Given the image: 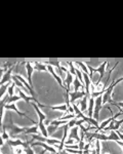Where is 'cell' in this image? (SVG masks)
Masks as SVG:
<instances>
[{"instance_id": "obj_33", "label": "cell", "mask_w": 123, "mask_h": 154, "mask_svg": "<svg viewBox=\"0 0 123 154\" xmlns=\"http://www.w3.org/2000/svg\"><path fill=\"white\" fill-rule=\"evenodd\" d=\"M106 154H108V153H106Z\"/></svg>"}, {"instance_id": "obj_21", "label": "cell", "mask_w": 123, "mask_h": 154, "mask_svg": "<svg viewBox=\"0 0 123 154\" xmlns=\"http://www.w3.org/2000/svg\"><path fill=\"white\" fill-rule=\"evenodd\" d=\"M87 102H88V99L86 98V96L83 97V99H82V101L80 102V106H81V112H85L86 110H87V106H88V104H87Z\"/></svg>"}, {"instance_id": "obj_26", "label": "cell", "mask_w": 123, "mask_h": 154, "mask_svg": "<svg viewBox=\"0 0 123 154\" xmlns=\"http://www.w3.org/2000/svg\"><path fill=\"white\" fill-rule=\"evenodd\" d=\"M14 86H16V84L12 83L11 85L8 88V89H7V93H8L9 97H12V96H14Z\"/></svg>"}, {"instance_id": "obj_7", "label": "cell", "mask_w": 123, "mask_h": 154, "mask_svg": "<svg viewBox=\"0 0 123 154\" xmlns=\"http://www.w3.org/2000/svg\"><path fill=\"white\" fill-rule=\"evenodd\" d=\"M85 96V91H73V93L69 94V97H70V104H73L75 101H77L78 99H83V97Z\"/></svg>"}, {"instance_id": "obj_32", "label": "cell", "mask_w": 123, "mask_h": 154, "mask_svg": "<svg viewBox=\"0 0 123 154\" xmlns=\"http://www.w3.org/2000/svg\"><path fill=\"white\" fill-rule=\"evenodd\" d=\"M67 154H71V153H68V152H67Z\"/></svg>"}, {"instance_id": "obj_25", "label": "cell", "mask_w": 123, "mask_h": 154, "mask_svg": "<svg viewBox=\"0 0 123 154\" xmlns=\"http://www.w3.org/2000/svg\"><path fill=\"white\" fill-rule=\"evenodd\" d=\"M68 64H69V67H70V72H71V74H72L73 76H76V73H75V69L76 68H74V65H73V62H68Z\"/></svg>"}, {"instance_id": "obj_6", "label": "cell", "mask_w": 123, "mask_h": 154, "mask_svg": "<svg viewBox=\"0 0 123 154\" xmlns=\"http://www.w3.org/2000/svg\"><path fill=\"white\" fill-rule=\"evenodd\" d=\"M1 106H2V109H7V110H12V111H14V112H16V114H19V115L21 116V117L28 118L29 120L33 121L31 118H29L27 115H25L24 113H21V112H20V111H19V109L16 108V106L14 105V104H9V105H7V104H6V105H5V104H4V102H1ZM33 122H35V121H33Z\"/></svg>"}, {"instance_id": "obj_19", "label": "cell", "mask_w": 123, "mask_h": 154, "mask_svg": "<svg viewBox=\"0 0 123 154\" xmlns=\"http://www.w3.org/2000/svg\"><path fill=\"white\" fill-rule=\"evenodd\" d=\"M74 63L77 64V65L79 66L80 68L83 70V72H84V73H86L88 76L90 77V72H89V70H88V68H87V66H86L85 63H83V62H80V61H74Z\"/></svg>"}, {"instance_id": "obj_2", "label": "cell", "mask_w": 123, "mask_h": 154, "mask_svg": "<svg viewBox=\"0 0 123 154\" xmlns=\"http://www.w3.org/2000/svg\"><path fill=\"white\" fill-rule=\"evenodd\" d=\"M121 81H123V77L114 80L109 86H108V88L106 89L104 95H103V105H106L107 103H109V101L111 100V95H112V93H113V89H114V88L117 85L118 83L121 82Z\"/></svg>"}, {"instance_id": "obj_29", "label": "cell", "mask_w": 123, "mask_h": 154, "mask_svg": "<svg viewBox=\"0 0 123 154\" xmlns=\"http://www.w3.org/2000/svg\"><path fill=\"white\" fill-rule=\"evenodd\" d=\"M51 154H67V150H62V151H58V152L56 153H51Z\"/></svg>"}, {"instance_id": "obj_20", "label": "cell", "mask_w": 123, "mask_h": 154, "mask_svg": "<svg viewBox=\"0 0 123 154\" xmlns=\"http://www.w3.org/2000/svg\"><path fill=\"white\" fill-rule=\"evenodd\" d=\"M48 108H50L51 110H60L62 112L68 113V106L66 105H61V106H48Z\"/></svg>"}, {"instance_id": "obj_1", "label": "cell", "mask_w": 123, "mask_h": 154, "mask_svg": "<svg viewBox=\"0 0 123 154\" xmlns=\"http://www.w3.org/2000/svg\"><path fill=\"white\" fill-rule=\"evenodd\" d=\"M85 64H86V66H87L88 70H89V72H90V79H92H92H93V72H98V73H100V78H98V80L97 81L95 85L102 82L103 78L105 77V74H106V67H107L108 64H109V61L103 62L102 65L98 67V68H92V67L90 66L88 63H85Z\"/></svg>"}, {"instance_id": "obj_8", "label": "cell", "mask_w": 123, "mask_h": 154, "mask_svg": "<svg viewBox=\"0 0 123 154\" xmlns=\"http://www.w3.org/2000/svg\"><path fill=\"white\" fill-rule=\"evenodd\" d=\"M31 146H41L43 149H46V150L49 151L50 153L58 152V150H56L55 147H52V146L48 145V144H46V143H43V142H34L31 144Z\"/></svg>"}, {"instance_id": "obj_27", "label": "cell", "mask_w": 123, "mask_h": 154, "mask_svg": "<svg viewBox=\"0 0 123 154\" xmlns=\"http://www.w3.org/2000/svg\"><path fill=\"white\" fill-rule=\"evenodd\" d=\"M25 149V154H34V150L32 149V147L30 145L28 146V147L24 148Z\"/></svg>"}, {"instance_id": "obj_12", "label": "cell", "mask_w": 123, "mask_h": 154, "mask_svg": "<svg viewBox=\"0 0 123 154\" xmlns=\"http://www.w3.org/2000/svg\"><path fill=\"white\" fill-rule=\"evenodd\" d=\"M43 64H45V65H49V66L56 67V70H58V72H60L62 70L61 62L58 61V60H46V61L43 62Z\"/></svg>"}, {"instance_id": "obj_5", "label": "cell", "mask_w": 123, "mask_h": 154, "mask_svg": "<svg viewBox=\"0 0 123 154\" xmlns=\"http://www.w3.org/2000/svg\"><path fill=\"white\" fill-rule=\"evenodd\" d=\"M102 108H104V106H103V96H100L94 101V110H93V117H92L94 120H98V114H100V111Z\"/></svg>"}, {"instance_id": "obj_9", "label": "cell", "mask_w": 123, "mask_h": 154, "mask_svg": "<svg viewBox=\"0 0 123 154\" xmlns=\"http://www.w3.org/2000/svg\"><path fill=\"white\" fill-rule=\"evenodd\" d=\"M26 69L27 73H28V83L31 85V88H33V81H32V73L34 71V67L31 65L30 62H26Z\"/></svg>"}, {"instance_id": "obj_31", "label": "cell", "mask_w": 123, "mask_h": 154, "mask_svg": "<svg viewBox=\"0 0 123 154\" xmlns=\"http://www.w3.org/2000/svg\"><path fill=\"white\" fill-rule=\"evenodd\" d=\"M119 131H121V133L123 134V125H122L121 126H120V128H119Z\"/></svg>"}, {"instance_id": "obj_10", "label": "cell", "mask_w": 123, "mask_h": 154, "mask_svg": "<svg viewBox=\"0 0 123 154\" xmlns=\"http://www.w3.org/2000/svg\"><path fill=\"white\" fill-rule=\"evenodd\" d=\"M46 66H47V70H48V72H49V73H50L53 77H55V79H56V81H58V83L60 84L61 88H65V89H66V86L64 85L63 80H62V78H61L60 76L56 75V72H55V70H53L52 66H49V65H46Z\"/></svg>"}, {"instance_id": "obj_23", "label": "cell", "mask_w": 123, "mask_h": 154, "mask_svg": "<svg viewBox=\"0 0 123 154\" xmlns=\"http://www.w3.org/2000/svg\"><path fill=\"white\" fill-rule=\"evenodd\" d=\"M14 82L12 81H9V82H7L5 84H3V85H1V98L3 99L4 98V94H5L6 89H8V86L10 85V84H12Z\"/></svg>"}, {"instance_id": "obj_17", "label": "cell", "mask_w": 123, "mask_h": 154, "mask_svg": "<svg viewBox=\"0 0 123 154\" xmlns=\"http://www.w3.org/2000/svg\"><path fill=\"white\" fill-rule=\"evenodd\" d=\"M73 83H74V91H79V88H85V84L81 83L80 81H79V79H78L76 76H74Z\"/></svg>"}, {"instance_id": "obj_30", "label": "cell", "mask_w": 123, "mask_h": 154, "mask_svg": "<svg viewBox=\"0 0 123 154\" xmlns=\"http://www.w3.org/2000/svg\"><path fill=\"white\" fill-rule=\"evenodd\" d=\"M46 151H47V150H46V149H43V150H42V151H41V152H40V153H39V154H44V153H45V152H46Z\"/></svg>"}, {"instance_id": "obj_4", "label": "cell", "mask_w": 123, "mask_h": 154, "mask_svg": "<svg viewBox=\"0 0 123 154\" xmlns=\"http://www.w3.org/2000/svg\"><path fill=\"white\" fill-rule=\"evenodd\" d=\"M2 125H4V123H2ZM5 128H8L9 136H10L12 139H14L16 136H19V135H21V134H24L27 130V128H19V126H16L14 122H12V121L7 126H5Z\"/></svg>"}, {"instance_id": "obj_28", "label": "cell", "mask_w": 123, "mask_h": 154, "mask_svg": "<svg viewBox=\"0 0 123 154\" xmlns=\"http://www.w3.org/2000/svg\"><path fill=\"white\" fill-rule=\"evenodd\" d=\"M109 104H111V105H114V106H118V107H120V108H123V102H121V103H115L114 101L111 99V100L109 101Z\"/></svg>"}, {"instance_id": "obj_3", "label": "cell", "mask_w": 123, "mask_h": 154, "mask_svg": "<svg viewBox=\"0 0 123 154\" xmlns=\"http://www.w3.org/2000/svg\"><path fill=\"white\" fill-rule=\"evenodd\" d=\"M34 140L38 141V142L46 143V144H48V145L52 146V147H53V145H60L61 144L60 141L56 140V139H47V138H45V137H41V135H32V140L29 142L30 145Z\"/></svg>"}, {"instance_id": "obj_13", "label": "cell", "mask_w": 123, "mask_h": 154, "mask_svg": "<svg viewBox=\"0 0 123 154\" xmlns=\"http://www.w3.org/2000/svg\"><path fill=\"white\" fill-rule=\"evenodd\" d=\"M94 101L95 99L93 98H90V100L88 101L89 104H88V109H87V117L89 118H92L93 117V110H94Z\"/></svg>"}, {"instance_id": "obj_15", "label": "cell", "mask_w": 123, "mask_h": 154, "mask_svg": "<svg viewBox=\"0 0 123 154\" xmlns=\"http://www.w3.org/2000/svg\"><path fill=\"white\" fill-rule=\"evenodd\" d=\"M24 135H39V128H38V123H36L34 126L32 128H27L26 131L24 133Z\"/></svg>"}, {"instance_id": "obj_24", "label": "cell", "mask_w": 123, "mask_h": 154, "mask_svg": "<svg viewBox=\"0 0 123 154\" xmlns=\"http://www.w3.org/2000/svg\"><path fill=\"white\" fill-rule=\"evenodd\" d=\"M58 126H56V125H50L49 123V125L47 126V133H48V136H50V135H52L55 131L58 130Z\"/></svg>"}, {"instance_id": "obj_16", "label": "cell", "mask_w": 123, "mask_h": 154, "mask_svg": "<svg viewBox=\"0 0 123 154\" xmlns=\"http://www.w3.org/2000/svg\"><path fill=\"white\" fill-rule=\"evenodd\" d=\"M34 64H35V66H34V70L39 71V72H41V71H42V72L48 71V70H47V66H46L45 64L39 63V62H37V61L34 62Z\"/></svg>"}, {"instance_id": "obj_11", "label": "cell", "mask_w": 123, "mask_h": 154, "mask_svg": "<svg viewBox=\"0 0 123 154\" xmlns=\"http://www.w3.org/2000/svg\"><path fill=\"white\" fill-rule=\"evenodd\" d=\"M14 70V67H11L10 69H8L6 72H4V74L2 75V79H1V85H3V84H5L7 82H9V81H11V72Z\"/></svg>"}, {"instance_id": "obj_18", "label": "cell", "mask_w": 123, "mask_h": 154, "mask_svg": "<svg viewBox=\"0 0 123 154\" xmlns=\"http://www.w3.org/2000/svg\"><path fill=\"white\" fill-rule=\"evenodd\" d=\"M9 140V135L6 133V128L4 125H2V136H1V144L2 146L4 145V142L5 141H8Z\"/></svg>"}, {"instance_id": "obj_22", "label": "cell", "mask_w": 123, "mask_h": 154, "mask_svg": "<svg viewBox=\"0 0 123 154\" xmlns=\"http://www.w3.org/2000/svg\"><path fill=\"white\" fill-rule=\"evenodd\" d=\"M21 97L20 96H12V97H8L7 98V101H6V103H7V105H9V104H14V102H16V101H20L21 100Z\"/></svg>"}, {"instance_id": "obj_14", "label": "cell", "mask_w": 123, "mask_h": 154, "mask_svg": "<svg viewBox=\"0 0 123 154\" xmlns=\"http://www.w3.org/2000/svg\"><path fill=\"white\" fill-rule=\"evenodd\" d=\"M69 139H74L77 142H80V138L78 136V126H74V128L71 130L70 134H69Z\"/></svg>"}]
</instances>
